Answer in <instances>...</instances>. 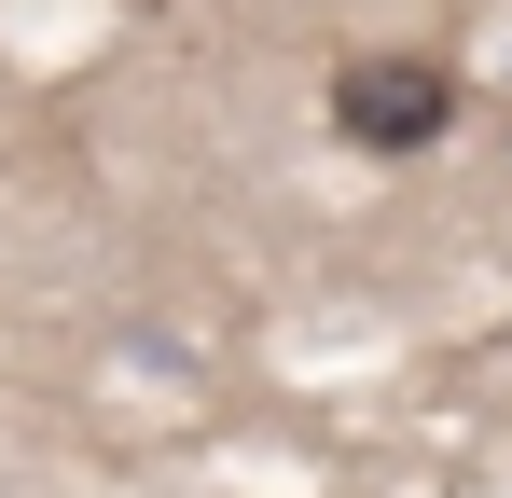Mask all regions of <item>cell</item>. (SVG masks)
<instances>
[{
    "label": "cell",
    "mask_w": 512,
    "mask_h": 498,
    "mask_svg": "<svg viewBox=\"0 0 512 498\" xmlns=\"http://www.w3.org/2000/svg\"><path fill=\"white\" fill-rule=\"evenodd\" d=\"M319 111H333L346 153L416 166V153H443V139H457V70H443L429 42H360V56H333Z\"/></svg>",
    "instance_id": "cell-1"
}]
</instances>
